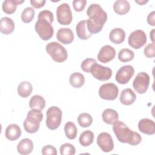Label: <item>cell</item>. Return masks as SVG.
<instances>
[{
    "label": "cell",
    "mask_w": 155,
    "mask_h": 155,
    "mask_svg": "<svg viewBox=\"0 0 155 155\" xmlns=\"http://www.w3.org/2000/svg\"><path fill=\"white\" fill-rule=\"evenodd\" d=\"M89 19L87 20L88 30L91 34L99 33L107 20V14L98 4H91L87 10Z\"/></svg>",
    "instance_id": "1"
},
{
    "label": "cell",
    "mask_w": 155,
    "mask_h": 155,
    "mask_svg": "<svg viewBox=\"0 0 155 155\" xmlns=\"http://www.w3.org/2000/svg\"><path fill=\"white\" fill-rule=\"evenodd\" d=\"M38 18L35 31L42 40L47 41L52 38L54 33L51 25L54 20L53 14L51 11L45 10L39 12Z\"/></svg>",
    "instance_id": "2"
},
{
    "label": "cell",
    "mask_w": 155,
    "mask_h": 155,
    "mask_svg": "<svg viewBox=\"0 0 155 155\" xmlns=\"http://www.w3.org/2000/svg\"><path fill=\"white\" fill-rule=\"evenodd\" d=\"M113 130L120 142L127 143L131 145H137L141 142V136L130 130L125 124L117 120L113 124Z\"/></svg>",
    "instance_id": "3"
},
{
    "label": "cell",
    "mask_w": 155,
    "mask_h": 155,
    "mask_svg": "<svg viewBox=\"0 0 155 155\" xmlns=\"http://www.w3.org/2000/svg\"><path fill=\"white\" fill-rule=\"evenodd\" d=\"M43 119V114L40 110L31 109L27 113L23 123L24 128L28 133H35L39 128L40 122Z\"/></svg>",
    "instance_id": "4"
},
{
    "label": "cell",
    "mask_w": 155,
    "mask_h": 155,
    "mask_svg": "<svg viewBox=\"0 0 155 155\" xmlns=\"http://www.w3.org/2000/svg\"><path fill=\"white\" fill-rule=\"evenodd\" d=\"M46 51L53 61L57 62H62L66 61L68 54L66 49L61 44L57 42H51L47 44Z\"/></svg>",
    "instance_id": "5"
},
{
    "label": "cell",
    "mask_w": 155,
    "mask_h": 155,
    "mask_svg": "<svg viewBox=\"0 0 155 155\" xmlns=\"http://www.w3.org/2000/svg\"><path fill=\"white\" fill-rule=\"evenodd\" d=\"M46 115L47 128L51 130L57 129L60 126L62 121V113L61 110L56 106H52L48 108Z\"/></svg>",
    "instance_id": "6"
},
{
    "label": "cell",
    "mask_w": 155,
    "mask_h": 155,
    "mask_svg": "<svg viewBox=\"0 0 155 155\" xmlns=\"http://www.w3.org/2000/svg\"><path fill=\"white\" fill-rule=\"evenodd\" d=\"M58 22L61 25H69L73 19V15L70 5L67 3L60 4L56 9Z\"/></svg>",
    "instance_id": "7"
},
{
    "label": "cell",
    "mask_w": 155,
    "mask_h": 155,
    "mask_svg": "<svg viewBox=\"0 0 155 155\" xmlns=\"http://www.w3.org/2000/svg\"><path fill=\"white\" fill-rule=\"evenodd\" d=\"M90 73L96 79L105 81L110 79L112 76V70L108 67L94 63L90 68Z\"/></svg>",
    "instance_id": "8"
},
{
    "label": "cell",
    "mask_w": 155,
    "mask_h": 155,
    "mask_svg": "<svg viewBox=\"0 0 155 155\" xmlns=\"http://www.w3.org/2000/svg\"><path fill=\"white\" fill-rule=\"evenodd\" d=\"M150 78L145 72L139 73L133 82V87L134 90L139 94L145 93L148 88Z\"/></svg>",
    "instance_id": "9"
},
{
    "label": "cell",
    "mask_w": 155,
    "mask_h": 155,
    "mask_svg": "<svg viewBox=\"0 0 155 155\" xmlns=\"http://www.w3.org/2000/svg\"><path fill=\"white\" fill-rule=\"evenodd\" d=\"M118 87L113 83H106L102 85L99 89V95L105 100H114L118 96Z\"/></svg>",
    "instance_id": "10"
},
{
    "label": "cell",
    "mask_w": 155,
    "mask_h": 155,
    "mask_svg": "<svg viewBox=\"0 0 155 155\" xmlns=\"http://www.w3.org/2000/svg\"><path fill=\"white\" fill-rule=\"evenodd\" d=\"M147 35L143 30H136L130 35L128 43L130 46L134 49H139L143 47L147 42Z\"/></svg>",
    "instance_id": "11"
},
{
    "label": "cell",
    "mask_w": 155,
    "mask_h": 155,
    "mask_svg": "<svg viewBox=\"0 0 155 155\" xmlns=\"http://www.w3.org/2000/svg\"><path fill=\"white\" fill-rule=\"evenodd\" d=\"M134 74V69L131 65L121 67L117 71L115 79L120 84H126Z\"/></svg>",
    "instance_id": "12"
},
{
    "label": "cell",
    "mask_w": 155,
    "mask_h": 155,
    "mask_svg": "<svg viewBox=\"0 0 155 155\" xmlns=\"http://www.w3.org/2000/svg\"><path fill=\"white\" fill-rule=\"evenodd\" d=\"M97 144L104 152L111 151L114 148V143L111 136L107 132L100 133L97 137Z\"/></svg>",
    "instance_id": "13"
},
{
    "label": "cell",
    "mask_w": 155,
    "mask_h": 155,
    "mask_svg": "<svg viewBox=\"0 0 155 155\" xmlns=\"http://www.w3.org/2000/svg\"><path fill=\"white\" fill-rule=\"evenodd\" d=\"M116 55V50L112 46L105 45L99 50L97 59L102 63H107L113 60Z\"/></svg>",
    "instance_id": "14"
},
{
    "label": "cell",
    "mask_w": 155,
    "mask_h": 155,
    "mask_svg": "<svg viewBox=\"0 0 155 155\" xmlns=\"http://www.w3.org/2000/svg\"><path fill=\"white\" fill-rule=\"evenodd\" d=\"M56 38L64 44H69L74 40V34L69 28H61L57 31Z\"/></svg>",
    "instance_id": "15"
},
{
    "label": "cell",
    "mask_w": 155,
    "mask_h": 155,
    "mask_svg": "<svg viewBox=\"0 0 155 155\" xmlns=\"http://www.w3.org/2000/svg\"><path fill=\"white\" fill-rule=\"evenodd\" d=\"M138 128L144 134L152 135L155 133V123L153 120L143 118L138 123Z\"/></svg>",
    "instance_id": "16"
},
{
    "label": "cell",
    "mask_w": 155,
    "mask_h": 155,
    "mask_svg": "<svg viewBox=\"0 0 155 155\" xmlns=\"http://www.w3.org/2000/svg\"><path fill=\"white\" fill-rule=\"evenodd\" d=\"M21 135V130L17 124H12L7 126L5 131V137L11 140H17Z\"/></svg>",
    "instance_id": "17"
},
{
    "label": "cell",
    "mask_w": 155,
    "mask_h": 155,
    "mask_svg": "<svg viewBox=\"0 0 155 155\" xmlns=\"http://www.w3.org/2000/svg\"><path fill=\"white\" fill-rule=\"evenodd\" d=\"M136 95L131 88H125L120 93L119 100L120 102L125 105H130L134 102Z\"/></svg>",
    "instance_id": "18"
},
{
    "label": "cell",
    "mask_w": 155,
    "mask_h": 155,
    "mask_svg": "<svg viewBox=\"0 0 155 155\" xmlns=\"http://www.w3.org/2000/svg\"><path fill=\"white\" fill-rule=\"evenodd\" d=\"M33 150V143L28 138L22 139L17 145L18 152L20 154L27 155L32 152Z\"/></svg>",
    "instance_id": "19"
},
{
    "label": "cell",
    "mask_w": 155,
    "mask_h": 155,
    "mask_svg": "<svg viewBox=\"0 0 155 155\" xmlns=\"http://www.w3.org/2000/svg\"><path fill=\"white\" fill-rule=\"evenodd\" d=\"M76 31L78 38L82 40H87L93 35L88 30L86 20H82L77 24Z\"/></svg>",
    "instance_id": "20"
},
{
    "label": "cell",
    "mask_w": 155,
    "mask_h": 155,
    "mask_svg": "<svg viewBox=\"0 0 155 155\" xmlns=\"http://www.w3.org/2000/svg\"><path fill=\"white\" fill-rule=\"evenodd\" d=\"M15 29L13 21L8 17H3L0 21V31L4 35L11 34Z\"/></svg>",
    "instance_id": "21"
},
{
    "label": "cell",
    "mask_w": 155,
    "mask_h": 155,
    "mask_svg": "<svg viewBox=\"0 0 155 155\" xmlns=\"http://www.w3.org/2000/svg\"><path fill=\"white\" fill-rule=\"evenodd\" d=\"M125 33L121 28H114L112 29L109 34L110 40L114 44H119L123 42L125 40Z\"/></svg>",
    "instance_id": "22"
},
{
    "label": "cell",
    "mask_w": 155,
    "mask_h": 155,
    "mask_svg": "<svg viewBox=\"0 0 155 155\" xmlns=\"http://www.w3.org/2000/svg\"><path fill=\"white\" fill-rule=\"evenodd\" d=\"M102 117L103 121L105 123L112 125L118 120L119 114L116 110L111 108H107L103 111Z\"/></svg>",
    "instance_id": "23"
},
{
    "label": "cell",
    "mask_w": 155,
    "mask_h": 155,
    "mask_svg": "<svg viewBox=\"0 0 155 155\" xmlns=\"http://www.w3.org/2000/svg\"><path fill=\"white\" fill-rule=\"evenodd\" d=\"M24 1V0H5L2 5V10L7 14H12L16 11L17 5L22 4Z\"/></svg>",
    "instance_id": "24"
},
{
    "label": "cell",
    "mask_w": 155,
    "mask_h": 155,
    "mask_svg": "<svg viewBox=\"0 0 155 155\" xmlns=\"http://www.w3.org/2000/svg\"><path fill=\"white\" fill-rule=\"evenodd\" d=\"M130 9V5L126 0L116 1L113 4V10L118 15H124L127 13Z\"/></svg>",
    "instance_id": "25"
},
{
    "label": "cell",
    "mask_w": 155,
    "mask_h": 155,
    "mask_svg": "<svg viewBox=\"0 0 155 155\" xmlns=\"http://www.w3.org/2000/svg\"><path fill=\"white\" fill-rule=\"evenodd\" d=\"M45 106V101L44 97L40 95L33 96L29 101V107L31 109L42 110Z\"/></svg>",
    "instance_id": "26"
},
{
    "label": "cell",
    "mask_w": 155,
    "mask_h": 155,
    "mask_svg": "<svg viewBox=\"0 0 155 155\" xmlns=\"http://www.w3.org/2000/svg\"><path fill=\"white\" fill-rule=\"evenodd\" d=\"M32 90V85L28 81H23L21 82L18 87V93L23 98L29 96L31 94Z\"/></svg>",
    "instance_id": "27"
},
{
    "label": "cell",
    "mask_w": 155,
    "mask_h": 155,
    "mask_svg": "<svg viewBox=\"0 0 155 155\" xmlns=\"http://www.w3.org/2000/svg\"><path fill=\"white\" fill-rule=\"evenodd\" d=\"M69 82L73 87L79 88L84 84L85 78L82 74L79 72H74L70 75Z\"/></svg>",
    "instance_id": "28"
},
{
    "label": "cell",
    "mask_w": 155,
    "mask_h": 155,
    "mask_svg": "<svg viewBox=\"0 0 155 155\" xmlns=\"http://www.w3.org/2000/svg\"><path fill=\"white\" fill-rule=\"evenodd\" d=\"M94 140V133L90 130H85L79 136V143L83 147L90 145Z\"/></svg>",
    "instance_id": "29"
},
{
    "label": "cell",
    "mask_w": 155,
    "mask_h": 155,
    "mask_svg": "<svg viewBox=\"0 0 155 155\" xmlns=\"http://www.w3.org/2000/svg\"><path fill=\"white\" fill-rule=\"evenodd\" d=\"M64 131L66 137L70 139L73 140L76 137L78 130L76 125L72 122H67L64 126Z\"/></svg>",
    "instance_id": "30"
},
{
    "label": "cell",
    "mask_w": 155,
    "mask_h": 155,
    "mask_svg": "<svg viewBox=\"0 0 155 155\" xmlns=\"http://www.w3.org/2000/svg\"><path fill=\"white\" fill-rule=\"evenodd\" d=\"M134 57V52L128 48H123L118 53V59L122 62H129L133 59Z\"/></svg>",
    "instance_id": "31"
},
{
    "label": "cell",
    "mask_w": 155,
    "mask_h": 155,
    "mask_svg": "<svg viewBox=\"0 0 155 155\" xmlns=\"http://www.w3.org/2000/svg\"><path fill=\"white\" fill-rule=\"evenodd\" d=\"M78 122L81 127L86 128L91 125L93 122V118L90 114L82 113L79 115L78 117Z\"/></svg>",
    "instance_id": "32"
},
{
    "label": "cell",
    "mask_w": 155,
    "mask_h": 155,
    "mask_svg": "<svg viewBox=\"0 0 155 155\" xmlns=\"http://www.w3.org/2000/svg\"><path fill=\"white\" fill-rule=\"evenodd\" d=\"M35 11L33 8L28 7L24 8L21 14V19L24 23L30 22L34 18Z\"/></svg>",
    "instance_id": "33"
},
{
    "label": "cell",
    "mask_w": 155,
    "mask_h": 155,
    "mask_svg": "<svg viewBox=\"0 0 155 155\" xmlns=\"http://www.w3.org/2000/svg\"><path fill=\"white\" fill-rule=\"evenodd\" d=\"M60 153L61 155H74L76 153V149L72 144L65 143L60 147Z\"/></svg>",
    "instance_id": "34"
},
{
    "label": "cell",
    "mask_w": 155,
    "mask_h": 155,
    "mask_svg": "<svg viewBox=\"0 0 155 155\" xmlns=\"http://www.w3.org/2000/svg\"><path fill=\"white\" fill-rule=\"evenodd\" d=\"M96 63V61L93 58H87L85 59L81 65V69L87 73H90V70L93 64Z\"/></svg>",
    "instance_id": "35"
},
{
    "label": "cell",
    "mask_w": 155,
    "mask_h": 155,
    "mask_svg": "<svg viewBox=\"0 0 155 155\" xmlns=\"http://www.w3.org/2000/svg\"><path fill=\"white\" fill-rule=\"evenodd\" d=\"M144 54L148 58H154L155 56L154 52V43L148 44L143 50Z\"/></svg>",
    "instance_id": "36"
},
{
    "label": "cell",
    "mask_w": 155,
    "mask_h": 155,
    "mask_svg": "<svg viewBox=\"0 0 155 155\" xmlns=\"http://www.w3.org/2000/svg\"><path fill=\"white\" fill-rule=\"evenodd\" d=\"M86 0H74L73 1V8L76 12H82L86 5Z\"/></svg>",
    "instance_id": "37"
},
{
    "label": "cell",
    "mask_w": 155,
    "mask_h": 155,
    "mask_svg": "<svg viewBox=\"0 0 155 155\" xmlns=\"http://www.w3.org/2000/svg\"><path fill=\"white\" fill-rule=\"evenodd\" d=\"M42 154L43 155L47 154H51V155H56L57 150L56 148L51 145H47L42 147Z\"/></svg>",
    "instance_id": "38"
},
{
    "label": "cell",
    "mask_w": 155,
    "mask_h": 155,
    "mask_svg": "<svg viewBox=\"0 0 155 155\" xmlns=\"http://www.w3.org/2000/svg\"><path fill=\"white\" fill-rule=\"evenodd\" d=\"M46 2L45 0H31V5L36 8H39L43 7Z\"/></svg>",
    "instance_id": "39"
},
{
    "label": "cell",
    "mask_w": 155,
    "mask_h": 155,
    "mask_svg": "<svg viewBox=\"0 0 155 155\" xmlns=\"http://www.w3.org/2000/svg\"><path fill=\"white\" fill-rule=\"evenodd\" d=\"M154 16H155V12L154 11H153L151 13H150L147 16V22L150 25H152V26L155 25Z\"/></svg>",
    "instance_id": "40"
},
{
    "label": "cell",
    "mask_w": 155,
    "mask_h": 155,
    "mask_svg": "<svg viewBox=\"0 0 155 155\" xmlns=\"http://www.w3.org/2000/svg\"><path fill=\"white\" fill-rule=\"evenodd\" d=\"M150 39L152 41L153 43H154V29H153L150 31Z\"/></svg>",
    "instance_id": "41"
},
{
    "label": "cell",
    "mask_w": 155,
    "mask_h": 155,
    "mask_svg": "<svg viewBox=\"0 0 155 155\" xmlns=\"http://www.w3.org/2000/svg\"><path fill=\"white\" fill-rule=\"evenodd\" d=\"M148 1V0H135V2L139 5H143L146 4Z\"/></svg>",
    "instance_id": "42"
}]
</instances>
